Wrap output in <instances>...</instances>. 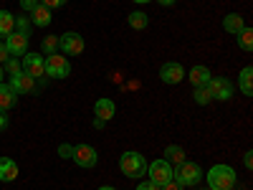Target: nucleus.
<instances>
[{"label": "nucleus", "mask_w": 253, "mask_h": 190, "mask_svg": "<svg viewBox=\"0 0 253 190\" xmlns=\"http://www.w3.org/2000/svg\"><path fill=\"white\" fill-rule=\"evenodd\" d=\"M208 180V190H233L236 188V170L230 165H213L203 175Z\"/></svg>", "instance_id": "nucleus-1"}, {"label": "nucleus", "mask_w": 253, "mask_h": 190, "mask_svg": "<svg viewBox=\"0 0 253 190\" xmlns=\"http://www.w3.org/2000/svg\"><path fill=\"white\" fill-rule=\"evenodd\" d=\"M172 180L180 185V188H193L203 180V170H200V165L198 162H180L177 167H172Z\"/></svg>", "instance_id": "nucleus-2"}, {"label": "nucleus", "mask_w": 253, "mask_h": 190, "mask_svg": "<svg viewBox=\"0 0 253 190\" xmlns=\"http://www.w3.org/2000/svg\"><path fill=\"white\" fill-rule=\"evenodd\" d=\"M119 170L124 173V178L137 180V178H142V175L147 173V160H144L139 152L129 150V152H124V155L119 157Z\"/></svg>", "instance_id": "nucleus-3"}, {"label": "nucleus", "mask_w": 253, "mask_h": 190, "mask_svg": "<svg viewBox=\"0 0 253 190\" xmlns=\"http://www.w3.org/2000/svg\"><path fill=\"white\" fill-rule=\"evenodd\" d=\"M147 175H150V183H155L157 188H162V185H167V183L172 180V165L167 162L165 157L162 160H155V162L147 165Z\"/></svg>", "instance_id": "nucleus-4"}, {"label": "nucleus", "mask_w": 253, "mask_h": 190, "mask_svg": "<svg viewBox=\"0 0 253 190\" xmlns=\"http://www.w3.org/2000/svg\"><path fill=\"white\" fill-rule=\"evenodd\" d=\"M69 74H71V61L66 56H58V53L46 56V76H51V79H66Z\"/></svg>", "instance_id": "nucleus-5"}, {"label": "nucleus", "mask_w": 253, "mask_h": 190, "mask_svg": "<svg viewBox=\"0 0 253 190\" xmlns=\"http://www.w3.org/2000/svg\"><path fill=\"white\" fill-rule=\"evenodd\" d=\"M205 87H208L210 96L218 99V101H228L230 96L236 94V87H233V84H230L228 79H223V76H213V79L205 84Z\"/></svg>", "instance_id": "nucleus-6"}, {"label": "nucleus", "mask_w": 253, "mask_h": 190, "mask_svg": "<svg viewBox=\"0 0 253 190\" xmlns=\"http://www.w3.org/2000/svg\"><path fill=\"white\" fill-rule=\"evenodd\" d=\"M84 36L81 33H74V31H69V33H63V36H58V51H63L66 56H79V53H84Z\"/></svg>", "instance_id": "nucleus-7"}, {"label": "nucleus", "mask_w": 253, "mask_h": 190, "mask_svg": "<svg viewBox=\"0 0 253 190\" xmlns=\"http://www.w3.org/2000/svg\"><path fill=\"white\" fill-rule=\"evenodd\" d=\"M20 71L38 79V76H46V58L38 56V53H26L23 61H20Z\"/></svg>", "instance_id": "nucleus-8"}, {"label": "nucleus", "mask_w": 253, "mask_h": 190, "mask_svg": "<svg viewBox=\"0 0 253 190\" xmlns=\"http://www.w3.org/2000/svg\"><path fill=\"white\" fill-rule=\"evenodd\" d=\"M71 160L79 165V167H96V160H99V152L94 150L91 144H76L74 147V155H71Z\"/></svg>", "instance_id": "nucleus-9"}, {"label": "nucleus", "mask_w": 253, "mask_h": 190, "mask_svg": "<svg viewBox=\"0 0 253 190\" xmlns=\"http://www.w3.org/2000/svg\"><path fill=\"white\" fill-rule=\"evenodd\" d=\"M5 48L10 56H26L28 53V36L20 31H13L10 36H5Z\"/></svg>", "instance_id": "nucleus-10"}, {"label": "nucleus", "mask_w": 253, "mask_h": 190, "mask_svg": "<svg viewBox=\"0 0 253 190\" xmlns=\"http://www.w3.org/2000/svg\"><path fill=\"white\" fill-rule=\"evenodd\" d=\"M160 79L165 81V84H180L182 79H185V69H182V63H177V61H167V63H162V69H160Z\"/></svg>", "instance_id": "nucleus-11"}, {"label": "nucleus", "mask_w": 253, "mask_h": 190, "mask_svg": "<svg viewBox=\"0 0 253 190\" xmlns=\"http://www.w3.org/2000/svg\"><path fill=\"white\" fill-rule=\"evenodd\" d=\"M8 87H10L15 94H31V92L36 89V79L28 76V74H23V71H18V74L10 76V84H8Z\"/></svg>", "instance_id": "nucleus-12"}, {"label": "nucleus", "mask_w": 253, "mask_h": 190, "mask_svg": "<svg viewBox=\"0 0 253 190\" xmlns=\"http://www.w3.org/2000/svg\"><path fill=\"white\" fill-rule=\"evenodd\" d=\"M94 114H96V119H101V122H109V119H114V114H117V104H114L109 96H101V99H96V104H94Z\"/></svg>", "instance_id": "nucleus-13"}, {"label": "nucleus", "mask_w": 253, "mask_h": 190, "mask_svg": "<svg viewBox=\"0 0 253 190\" xmlns=\"http://www.w3.org/2000/svg\"><path fill=\"white\" fill-rule=\"evenodd\" d=\"M185 76L190 79L193 87H205V84L213 79V74H210L208 66H193V69H190V74H185Z\"/></svg>", "instance_id": "nucleus-14"}, {"label": "nucleus", "mask_w": 253, "mask_h": 190, "mask_svg": "<svg viewBox=\"0 0 253 190\" xmlns=\"http://www.w3.org/2000/svg\"><path fill=\"white\" fill-rule=\"evenodd\" d=\"M31 23L38 26V28L51 26V10H48L46 5H36V8L31 10Z\"/></svg>", "instance_id": "nucleus-15"}, {"label": "nucleus", "mask_w": 253, "mask_h": 190, "mask_svg": "<svg viewBox=\"0 0 253 190\" xmlns=\"http://www.w3.org/2000/svg\"><path fill=\"white\" fill-rule=\"evenodd\" d=\"M223 28H225L228 33L238 36V33L246 28V20H243V15H238V13H228V15L223 18Z\"/></svg>", "instance_id": "nucleus-16"}, {"label": "nucleus", "mask_w": 253, "mask_h": 190, "mask_svg": "<svg viewBox=\"0 0 253 190\" xmlns=\"http://www.w3.org/2000/svg\"><path fill=\"white\" fill-rule=\"evenodd\" d=\"M18 178V165L10 157H0V180L3 183H13Z\"/></svg>", "instance_id": "nucleus-17"}, {"label": "nucleus", "mask_w": 253, "mask_h": 190, "mask_svg": "<svg viewBox=\"0 0 253 190\" xmlns=\"http://www.w3.org/2000/svg\"><path fill=\"white\" fill-rule=\"evenodd\" d=\"M15 101H18V94H15L10 87H8V84L0 81V109L8 112L10 107H15Z\"/></svg>", "instance_id": "nucleus-18"}, {"label": "nucleus", "mask_w": 253, "mask_h": 190, "mask_svg": "<svg viewBox=\"0 0 253 190\" xmlns=\"http://www.w3.org/2000/svg\"><path fill=\"white\" fill-rule=\"evenodd\" d=\"M126 23H129V28H134V31H144L147 26H150V15L142 13V10H134V13L126 15Z\"/></svg>", "instance_id": "nucleus-19"}, {"label": "nucleus", "mask_w": 253, "mask_h": 190, "mask_svg": "<svg viewBox=\"0 0 253 190\" xmlns=\"http://www.w3.org/2000/svg\"><path fill=\"white\" fill-rule=\"evenodd\" d=\"M238 87H241V94H246V96L253 94V69H251V66H246V69L241 71V76H238Z\"/></svg>", "instance_id": "nucleus-20"}, {"label": "nucleus", "mask_w": 253, "mask_h": 190, "mask_svg": "<svg viewBox=\"0 0 253 190\" xmlns=\"http://www.w3.org/2000/svg\"><path fill=\"white\" fill-rule=\"evenodd\" d=\"M15 31V15L10 10H0V36H10Z\"/></svg>", "instance_id": "nucleus-21"}, {"label": "nucleus", "mask_w": 253, "mask_h": 190, "mask_svg": "<svg viewBox=\"0 0 253 190\" xmlns=\"http://www.w3.org/2000/svg\"><path fill=\"white\" fill-rule=\"evenodd\" d=\"M165 160L170 162V165H180V162H185V150L180 144H170L165 150Z\"/></svg>", "instance_id": "nucleus-22"}, {"label": "nucleus", "mask_w": 253, "mask_h": 190, "mask_svg": "<svg viewBox=\"0 0 253 190\" xmlns=\"http://www.w3.org/2000/svg\"><path fill=\"white\" fill-rule=\"evenodd\" d=\"M236 38H238V46H241L246 53H251V51H253V31H251L248 26H246V28H243Z\"/></svg>", "instance_id": "nucleus-23"}, {"label": "nucleus", "mask_w": 253, "mask_h": 190, "mask_svg": "<svg viewBox=\"0 0 253 190\" xmlns=\"http://www.w3.org/2000/svg\"><path fill=\"white\" fill-rule=\"evenodd\" d=\"M41 51H43V56L58 53V36H46L43 41H41Z\"/></svg>", "instance_id": "nucleus-24"}, {"label": "nucleus", "mask_w": 253, "mask_h": 190, "mask_svg": "<svg viewBox=\"0 0 253 190\" xmlns=\"http://www.w3.org/2000/svg\"><path fill=\"white\" fill-rule=\"evenodd\" d=\"M193 96H195V101H198V104H203V107H205V104H210V101H213V96H210L208 87H195Z\"/></svg>", "instance_id": "nucleus-25"}, {"label": "nucleus", "mask_w": 253, "mask_h": 190, "mask_svg": "<svg viewBox=\"0 0 253 190\" xmlns=\"http://www.w3.org/2000/svg\"><path fill=\"white\" fill-rule=\"evenodd\" d=\"M5 69H8V74H10V76H13V74H18V71H20V61L10 56V58L5 61Z\"/></svg>", "instance_id": "nucleus-26"}, {"label": "nucleus", "mask_w": 253, "mask_h": 190, "mask_svg": "<svg viewBox=\"0 0 253 190\" xmlns=\"http://www.w3.org/2000/svg\"><path fill=\"white\" fill-rule=\"evenodd\" d=\"M15 26L20 28V33H26V36H31V26H33V23H28L26 18H15Z\"/></svg>", "instance_id": "nucleus-27"}, {"label": "nucleus", "mask_w": 253, "mask_h": 190, "mask_svg": "<svg viewBox=\"0 0 253 190\" xmlns=\"http://www.w3.org/2000/svg\"><path fill=\"white\" fill-rule=\"evenodd\" d=\"M41 5H46L48 10H53V8H61V5H66V0H41Z\"/></svg>", "instance_id": "nucleus-28"}, {"label": "nucleus", "mask_w": 253, "mask_h": 190, "mask_svg": "<svg viewBox=\"0 0 253 190\" xmlns=\"http://www.w3.org/2000/svg\"><path fill=\"white\" fill-rule=\"evenodd\" d=\"M58 155L71 160V155H74V147H71V144H61V147H58Z\"/></svg>", "instance_id": "nucleus-29"}, {"label": "nucleus", "mask_w": 253, "mask_h": 190, "mask_svg": "<svg viewBox=\"0 0 253 190\" xmlns=\"http://www.w3.org/2000/svg\"><path fill=\"white\" fill-rule=\"evenodd\" d=\"M36 5H41V0H20V8H23V10H28V13H31Z\"/></svg>", "instance_id": "nucleus-30"}, {"label": "nucleus", "mask_w": 253, "mask_h": 190, "mask_svg": "<svg viewBox=\"0 0 253 190\" xmlns=\"http://www.w3.org/2000/svg\"><path fill=\"white\" fill-rule=\"evenodd\" d=\"M10 58V53H8V48H5V44H3V41H0V63H5Z\"/></svg>", "instance_id": "nucleus-31"}, {"label": "nucleus", "mask_w": 253, "mask_h": 190, "mask_svg": "<svg viewBox=\"0 0 253 190\" xmlns=\"http://www.w3.org/2000/svg\"><path fill=\"white\" fill-rule=\"evenodd\" d=\"M137 190H160V188H157L155 183H150V180H144V183L137 185Z\"/></svg>", "instance_id": "nucleus-32"}, {"label": "nucleus", "mask_w": 253, "mask_h": 190, "mask_svg": "<svg viewBox=\"0 0 253 190\" xmlns=\"http://www.w3.org/2000/svg\"><path fill=\"white\" fill-rule=\"evenodd\" d=\"M243 162H246V167H248V170L253 167V152H251V150H248V152L243 155Z\"/></svg>", "instance_id": "nucleus-33"}, {"label": "nucleus", "mask_w": 253, "mask_h": 190, "mask_svg": "<svg viewBox=\"0 0 253 190\" xmlns=\"http://www.w3.org/2000/svg\"><path fill=\"white\" fill-rule=\"evenodd\" d=\"M160 190H182V188H180V185H177L175 180H170V183H167V185H162Z\"/></svg>", "instance_id": "nucleus-34"}, {"label": "nucleus", "mask_w": 253, "mask_h": 190, "mask_svg": "<svg viewBox=\"0 0 253 190\" xmlns=\"http://www.w3.org/2000/svg\"><path fill=\"white\" fill-rule=\"evenodd\" d=\"M5 127H8V117H5V112H3V109H0V132H3Z\"/></svg>", "instance_id": "nucleus-35"}, {"label": "nucleus", "mask_w": 253, "mask_h": 190, "mask_svg": "<svg viewBox=\"0 0 253 190\" xmlns=\"http://www.w3.org/2000/svg\"><path fill=\"white\" fill-rule=\"evenodd\" d=\"M157 3H162L165 8H170V5H175V3H177V0H157Z\"/></svg>", "instance_id": "nucleus-36"}, {"label": "nucleus", "mask_w": 253, "mask_h": 190, "mask_svg": "<svg viewBox=\"0 0 253 190\" xmlns=\"http://www.w3.org/2000/svg\"><path fill=\"white\" fill-rule=\"evenodd\" d=\"M99 190H117V188H112V185H101Z\"/></svg>", "instance_id": "nucleus-37"}, {"label": "nucleus", "mask_w": 253, "mask_h": 190, "mask_svg": "<svg viewBox=\"0 0 253 190\" xmlns=\"http://www.w3.org/2000/svg\"><path fill=\"white\" fill-rule=\"evenodd\" d=\"M134 3H139V5H144V3H152V0H134Z\"/></svg>", "instance_id": "nucleus-38"}, {"label": "nucleus", "mask_w": 253, "mask_h": 190, "mask_svg": "<svg viewBox=\"0 0 253 190\" xmlns=\"http://www.w3.org/2000/svg\"><path fill=\"white\" fill-rule=\"evenodd\" d=\"M0 81H3V69H0Z\"/></svg>", "instance_id": "nucleus-39"}]
</instances>
